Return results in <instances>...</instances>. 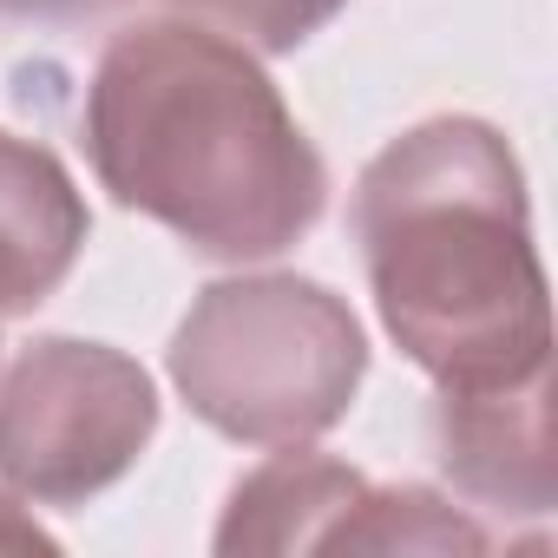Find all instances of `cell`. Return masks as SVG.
<instances>
[{
  "label": "cell",
  "instance_id": "obj_9",
  "mask_svg": "<svg viewBox=\"0 0 558 558\" xmlns=\"http://www.w3.org/2000/svg\"><path fill=\"white\" fill-rule=\"evenodd\" d=\"M112 0H0L8 21H86V14H106Z\"/></svg>",
  "mask_w": 558,
  "mask_h": 558
},
{
  "label": "cell",
  "instance_id": "obj_3",
  "mask_svg": "<svg viewBox=\"0 0 558 558\" xmlns=\"http://www.w3.org/2000/svg\"><path fill=\"white\" fill-rule=\"evenodd\" d=\"M368 336L355 310L296 269L223 276L171 336V388L236 447L323 440L362 395Z\"/></svg>",
  "mask_w": 558,
  "mask_h": 558
},
{
  "label": "cell",
  "instance_id": "obj_4",
  "mask_svg": "<svg viewBox=\"0 0 558 558\" xmlns=\"http://www.w3.org/2000/svg\"><path fill=\"white\" fill-rule=\"evenodd\" d=\"M158 434L151 375L106 342L40 336L0 381V480L34 506H86Z\"/></svg>",
  "mask_w": 558,
  "mask_h": 558
},
{
  "label": "cell",
  "instance_id": "obj_8",
  "mask_svg": "<svg viewBox=\"0 0 558 558\" xmlns=\"http://www.w3.org/2000/svg\"><path fill=\"white\" fill-rule=\"evenodd\" d=\"M165 8L243 40L250 53H296L303 40H316L349 8V0H165Z\"/></svg>",
  "mask_w": 558,
  "mask_h": 558
},
{
  "label": "cell",
  "instance_id": "obj_5",
  "mask_svg": "<svg viewBox=\"0 0 558 558\" xmlns=\"http://www.w3.org/2000/svg\"><path fill=\"white\" fill-rule=\"evenodd\" d=\"M486 525L427 486H375L349 460L283 447L230 486L217 551H486Z\"/></svg>",
  "mask_w": 558,
  "mask_h": 558
},
{
  "label": "cell",
  "instance_id": "obj_1",
  "mask_svg": "<svg viewBox=\"0 0 558 558\" xmlns=\"http://www.w3.org/2000/svg\"><path fill=\"white\" fill-rule=\"evenodd\" d=\"M80 132L112 204L210 263L283 256L329 204L323 151L263 60L184 14L132 21L99 47Z\"/></svg>",
  "mask_w": 558,
  "mask_h": 558
},
{
  "label": "cell",
  "instance_id": "obj_6",
  "mask_svg": "<svg viewBox=\"0 0 558 558\" xmlns=\"http://www.w3.org/2000/svg\"><path fill=\"white\" fill-rule=\"evenodd\" d=\"M434 453L440 473L499 512L545 519L558 499V453H551V375L519 388L440 395L434 401Z\"/></svg>",
  "mask_w": 558,
  "mask_h": 558
},
{
  "label": "cell",
  "instance_id": "obj_10",
  "mask_svg": "<svg viewBox=\"0 0 558 558\" xmlns=\"http://www.w3.org/2000/svg\"><path fill=\"white\" fill-rule=\"evenodd\" d=\"M0 545H53V538H47V532H40V525L8 499V493H0Z\"/></svg>",
  "mask_w": 558,
  "mask_h": 558
},
{
  "label": "cell",
  "instance_id": "obj_7",
  "mask_svg": "<svg viewBox=\"0 0 558 558\" xmlns=\"http://www.w3.org/2000/svg\"><path fill=\"white\" fill-rule=\"evenodd\" d=\"M93 236V210L73 171L34 145L0 132V323L34 316L80 263Z\"/></svg>",
  "mask_w": 558,
  "mask_h": 558
},
{
  "label": "cell",
  "instance_id": "obj_2",
  "mask_svg": "<svg viewBox=\"0 0 558 558\" xmlns=\"http://www.w3.org/2000/svg\"><path fill=\"white\" fill-rule=\"evenodd\" d=\"M381 329L440 395L551 375L525 171L499 125L440 112L388 138L349 204Z\"/></svg>",
  "mask_w": 558,
  "mask_h": 558
}]
</instances>
